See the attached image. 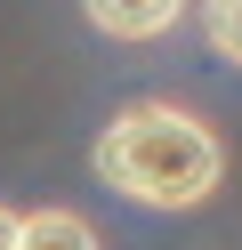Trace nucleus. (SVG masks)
I'll return each mask as SVG.
<instances>
[{
	"label": "nucleus",
	"instance_id": "obj_1",
	"mask_svg": "<svg viewBox=\"0 0 242 250\" xmlns=\"http://www.w3.org/2000/svg\"><path fill=\"white\" fill-rule=\"evenodd\" d=\"M97 178L121 202H145V210H194V202L218 194L226 178V146L202 113L186 105H121V113L97 129Z\"/></svg>",
	"mask_w": 242,
	"mask_h": 250
},
{
	"label": "nucleus",
	"instance_id": "obj_2",
	"mask_svg": "<svg viewBox=\"0 0 242 250\" xmlns=\"http://www.w3.org/2000/svg\"><path fill=\"white\" fill-rule=\"evenodd\" d=\"M81 8H89V24L113 33V41H161L186 17V0H81Z\"/></svg>",
	"mask_w": 242,
	"mask_h": 250
},
{
	"label": "nucleus",
	"instance_id": "obj_3",
	"mask_svg": "<svg viewBox=\"0 0 242 250\" xmlns=\"http://www.w3.org/2000/svg\"><path fill=\"white\" fill-rule=\"evenodd\" d=\"M16 250H97V234H89L81 210H32L24 234H16Z\"/></svg>",
	"mask_w": 242,
	"mask_h": 250
},
{
	"label": "nucleus",
	"instance_id": "obj_4",
	"mask_svg": "<svg viewBox=\"0 0 242 250\" xmlns=\"http://www.w3.org/2000/svg\"><path fill=\"white\" fill-rule=\"evenodd\" d=\"M202 41L226 65H242V0H202Z\"/></svg>",
	"mask_w": 242,
	"mask_h": 250
},
{
	"label": "nucleus",
	"instance_id": "obj_5",
	"mask_svg": "<svg viewBox=\"0 0 242 250\" xmlns=\"http://www.w3.org/2000/svg\"><path fill=\"white\" fill-rule=\"evenodd\" d=\"M16 234H24V218H16V210H0V250H16Z\"/></svg>",
	"mask_w": 242,
	"mask_h": 250
}]
</instances>
